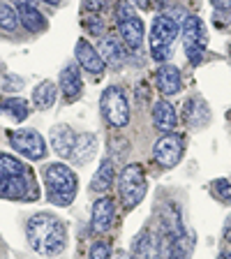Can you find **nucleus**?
Masks as SVG:
<instances>
[{"label": "nucleus", "mask_w": 231, "mask_h": 259, "mask_svg": "<svg viewBox=\"0 0 231 259\" xmlns=\"http://www.w3.org/2000/svg\"><path fill=\"white\" fill-rule=\"evenodd\" d=\"M26 236L28 243L35 252L44 254V257H56L65 250L67 245V232L65 225L54 218L51 213H37L32 215L26 225Z\"/></svg>", "instance_id": "obj_1"}, {"label": "nucleus", "mask_w": 231, "mask_h": 259, "mask_svg": "<svg viewBox=\"0 0 231 259\" xmlns=\"http://www.w3.org/2000/svg\"><path fill=\"white\" fill-rule=\"evenodd\" d=\"M44 183H47L49 201L58 206H70L76 197V174L63 162H51L44 169Z\"/></svg>", "instance_id": "obj_2"}, {"label": "nucleus", "mask_w": 231, "mask_h": 259, "mask_svg": "<svg viewBox=\"0 0 231 259\" xmlns=\"http://www.w3.org/2000/svg\"><path fill=\"white\" fill-rule=\"evenodd\" d=\"M178 19H173L171 14H157L151 28V37H148V49L151 56L157 63H167L171 58L173 42L178 37Z\"/></svg>", "instance_id": "obj_3"}, {"label": "nucleus", "mask_w": 231, "mask_h": 259, "mask_svg": "<svg viewBox=\"0 0 231 259\" xmlns=\"http://www.w3.org/2000/svg\"><path fill=\"white\" fill-rule=\"evenodd\" d=\"M146 190H148V183H146L144 167L141 164H127L118 178V192H120L123 204L127 208H134L146 197Z\"/></svg>", "instance_id": "obj_4"}, {"label": "nucleus", "mask_w": 231, "mask_h": 259, "mask_svg": "<svg viewBox=\"0 0 231 259\" xmlns=\"http://www.w3.org/2000/svg\"><path fill=\"white\" fill-rule=\"evenodd\" d=\"M180 35H183V47H185L188 60L192 65H199L204 60V51H206V44H208L204 21L199 16H185L183 26H180Z\"/></svg>", "instance_id": "obj_5"}, {"label": "nucleus", "mask_w": 231, "mask_h": 259, "mask_svg": "<svg viewBox=\"0 0 231 259\" xmlns=\"http://www.w3.org/2000/svg\"><path fill=\"white\" fill-rule=\"evenodd\" d=\"M100 109L109 125L113 127H125L129 123V104L125 93L118 86H109L100 97Z\"/></svg>", "instance_id": "obj_6"}, {"label": "nucleus", "mask_w": 231, "mask_h": 259, "mask_svg": "<svg viewBox=\"0 0 231 259\" xmlns=\"http://www.w3.org/2000/svg\"><path fill=\"white\" fill-rule=\"evenodd\" d=\"M10 144L14 151H19L28 160H44V155H47L44 137L35 130H12Z\"/></svg>", "instance_id": "obj_7"}, {"label": "nucleus", "mask_w": 231, "mask_h": 259, "mask_svg": "<svg viewBox=\"0 0 231 259\" xmlns=\"http://www.w3.org/2000/svg\"><path fill=\"white\" fill-rule=\"evenodd\" d=\"M153 157L160 167L164 169H171L176 167L180 157H183V139L178 135H164L162 139H157L155 148H153Z\"/></svg>", "instance_id": "obj_8"}, {"label": "nucleus", "mask_w": 231, "mask_h": 259, "mask_svg": "<svg viewBox=\"0 0 231 259\" xmlns=\"http://www.w3.org/2000/svg\"><path fill=\"white\" fill-rule=\"evenodd\" d=\"M0 197L3 199H37L39 192L30 190V181L23 176L0 178Z\"/></svg>", "instance_id": "obj_9"}, {"label": "nucleus", "mask_w": 231, "mask_h": 259, "mask_svg": "<svg viewBox=\"0 0 231 259\" xmlns=\"http://www.w3.org/2000/svg\"><path fill=\"white\" fill-rule=\"evenodd\" d=\"M155 83H157V91L162 93L164 97H171L178 95L180 88H183V79H180V70L173 67L169 63H162L155 72Z\"/></svg>", "instance_id": "obj_10"}, {"label": "nucleus", "mask_w": 231, "mask_h": 259, "mask_svg": "<svg viewBox=\"0 0 231 259\" xmlns=\"http://www.w3.org/2000/svg\"><path fill=\"white\" fill-rule=\"evenodd\" d=\"M74 56H76V63H79L86 72H90V74L100 76L104 72V67H107V65H104V60H102V56H100V51H97L93 44H88L83 37L76 42Z\"/></svg>", "instance_id": "obj_11"}, {"label": "nucleus", "mask_w": 231, "mask_h": 259, "mask_svg": "<svg viewBox=\"0 0 231 259\" xmlns=\"http://www.w3.org/2000/svg\"><path fill=\"white\" fill-rule=\"evenodd\" d=\"M113 215H116V206H113L111 197H102L93 204V213H90V225L97 234H104L111 229L113 225Z\"/></svg>", "instance_id": "obj_12"}, {"label": "nucleus", "mask_w": 231, "mask_h": 259, "mask_svg": "<svg viewBox=\"0 0 231 259\" xmlns=\"http://www.w3.org/2000/svg\"><path fill=\"white\" fill-rule=\"evenodd\" d=\"M118 32L129 49H139L141 44H144V21H141L136 14L127 16V19H120Z\"/></svg>", "instance_id": "obj_13"}, {"label": "nucleus", "mask_w": 231, "mask_h": 259, "mask_svg": "<svg viewBox=\"0 0 231 259\" xmlns=\"http://www.w3.org/2000/svg\"><path fill=\"white\" fill-rule=\"evenodd\" d=\"M95 151H97V137L90 135V132H83V135H76L70 157L74 164H86V162L93 160Z\"/></svg>", "instance_id": "obj_14"}, {"label": "nucleus", "mask_w": 231, "mask_h": 259, "mask_svg": "<svg viewBox=\"0 0 231 259\" xmlns=\"http://www.w3.org/2000/svg\"><path fill=\"white\" fill-rule=\"evenodd\" d=\"M176 123H178V116L171 104H169L167 100L155 102V107H153V125H155L160 132H164V135H171L173 130H176Z\"/></svg>", "instance_id": "obj_15"}, {"label": "nucleus", "mask_w": 231, "mask_h": 259, "mask_svg": "<svg viewBox=\"0 0 231 259\" xmlns=\"http://www.w3.org/2000/svg\"><path fill=\"white\" fill-rule=\"evenodd\" d=\"M100 56H102L104 65H109V67H113V70H118V67H123L125 60H127V54H125V49L120 47V42L116 37H104L102 42H100Z\"/></svg>", "instance_id": "obj_16"}, {"label": "nucleus", "mask_w": 231, "mask_h": 259, "mask_svg": "<svg viewBox=\"0 0 231 259\" xmlns=\"http://www.w3.org/2000/svg\"><path fill=\"white\" fill-rule=\"evenodd\" d=\"M60 91L67 100H79L81 91H83V81H81L79 67L76 65H67L63 72H60Z\"/></svg>", "instance_id": "obj_17"}, {"label": "nucleus", "mask_w": 231, "mask_h": 259, "mask_svg": "<svg viewBox=\"0 0 231 259\" xmlns=\"http://www.w3.org/2000/svg\"><path fill=\"white\" fill-rule=\"evenodd\" d=\"M210 118V111H208V104L201 100V97H192L185 102V123L190 127H201L206 125Z\"/></svg>", "instance_id": "obj_18"}, {"label": "nucleus", "mask_w": 231, "mask_h": 259, "mask_svg": "<svg viewBox=\"0 0 231 259\" xmlns=\"http://www.w3.org/2000/svg\"><path fill=\"white\" fill-rule=\"evenodd\" d=\"M74 139H76L74 130H70L67 125H58V127L51 130V148H54L60 157H70Z\"/></svg>", "instance_id": "obj_19"}, {"label": "nucleus", "mask_w": 231, "mask_h": 259, "mask_svg": "<svg viewBox=\"0 0 231 259\" xmlns=\"http://www.w3.org/2000/svg\"><path fill=\"white\" fill-rule=\"evenodd\" d=\"M132 257L134 259H162L160 241H157L151 232L139 234L134 241V252H132Z\"/></svg>", "instance_id": "obj_20"}, {"label": "nucleus", "mask_w": 231, "mask_h": 259, "mask_svg": "<svg viewBox=\"0 0 231 259\" xmlns=\"http://www.w3.org/2000/svg\"><path fill=\"white\" fill-rule=\"evenodd\" d=\"M56 97H58V88H56L54 81H42L32 91V104L42 109V111H47V109H51L56 104Z\"/></svg>", "instance_id": "obj_21"}, {"label": "nucleus", "mask_w": 231, "mask_h": 259, "mask_svg": "<svg viewBox=\"0 0 231 259\" xmlns=\"http://www.w3.org/2000/svg\"><path fill=\"white\" fill-rule=\"evenodd\" d=\"M16 16H19V23L30 32H42L47 28V19L37 7H16Z\"/></svg>", "instance_id": "obj_22"}, {"label": "nucleus", "mask_w": 231, "mask_h": 259, "mask_svg": "<svg viewBox=\"0 0 231 259\" xmlns=\"http://www.w3.org/2000/svg\"><path fill=\"white\" fill-rule=\"evenodd\" d=\"M0 113L10 116L16 123H21V120H26L28 116H30V104H28L23 97H7V100L0 102Z\"/></svg>", "instance_id": "obj_23"}, {"label": "nucleus", "mask_w": 231, "mask_h": 259, "mask_svg": "<svg viewBox=\"0 0 231 259\" xmlns=\"http://www.w3.org/2000/svg\"><path fill=\"white\" fill-rule=\"evenodd\" d=\"M113 178H116V169H113V162H111V160H104L102 164H100V169H97V174L93 176L90 190H95V192L104 194V192H107V190L113 185Z\"/></svg>", "instance_id": "obj_24"}, {"label": "nucleus", "mask_w": 231, "mask_h": 259, "mask_svg": "<svg viewBox=\"0 0 231 259\" xmlns=\"http://www.w3.org/2000/svg\"><path fill=\"white\" fill-rule=\"evenodd\" d=\"M28 169L23 162H19L16 157L0 153V178H10V176H23Z\"/></svg>", "instance_id": "obj_25"}, {"label": "nucleus", "mask_w": 231, "mask_h": 259, "mask_svg": "<svg viewBox=\"0 0 231 259\" xmlns=\"http://www.w3.org/2000/svg\"><path fill=\"white\" fill-rule=\"evenodd\" d=\"M0 28L3 30H16L19 28V16H16V10H12L10 5L0 3Z\"/></svg>", "instance_id": "obj_26"}, {"label": "nucleus", "mask_w": 231, "mask_h": 259, "mask_svg": "<svg viewBox=\"0 0 231 259\" xmlns=\"http://www.w3.org/2000/svg\"><path fill=\"white\" fill-rule=\"evenodd\" d=\"M213 192H215L217 199L231 204V183H229V181H222V178H220V181H215V183H213Z\"/></svg>", "instance_id": "obj_27"}, {"label": "nucleus", "mask_w": 231, "mask_h": 259, "mask_svg": "<svg viewBox=\"0 0 231 259\" xmlns=\"http://www.w3.org/2000/svg\"><path fill=\"white\" fill-rule=\"evenodd\" d=\"M88 259H111V248H109L104 241H97L93 243L90 248V254H88Z\"/></svg>", "instance_id": "obj_28"}, {"label": "nucleus", "mask_w": 231, "mask_h": 259, "mask_svg": "<svg viewBox=\"0 0 231 259\" xmlns=\"http://www.w3.org/2000/svg\"><path fill=\"white\" fill-rule=\"evenodd\" d=\"M83 26L88 28V30L93 32V35H100V32H102V21H100V16H83Z\"/></svg>", "instance_id": "obj_29"}, {"label": "nucleus", "mask_w": 231, "mask_h": 259, "mask_svg": "<svg viewBox=\"0 0 231 259\" xmlns=\"http://www.w3.org/2000/svg\"><path fill=\"white\" fill-rule=\"evenodd\" d=\"M111 5V0H86V10L88 12H102Z\"/></svg>", "instance_id": "obj_30"}, {"label": "nucleus", "mask_w": 231, "mask_h": 259, "mask_svg": "<svg viewBox=\"0 0 231 259\" xmlns=\"http://www.w3.org/2000/svg\"><path fill=\"white\" fill-rule=\"evenodd\" d=\"M210 3H213V7H215V10H220V12L231 10V0H210Z\"/></svg>", "instance_id": "obj_31"}, {"label": "nucleus", "mask_w": 231, "mask_h": 259, "mask_svg": "<svg viewBox=\"0 0 231 259\" xmlns=\"http://www.w3.org/2000/svg\"><path fill=\"white\" fill-rule=\"evenodd\" d=\"M16 7H37V0H12Z\"/></svg>", "instance_id": "obj_32"}, {"label": "nucleus", "mask_w": 231, "mask_h": 259, "mask_svg": "<svg viewBox=\"0 0 231 259\" xmlns=\"http://www.w3.org/2000/svg\"><path fill=\"white\" fill-rule=\"evenodd\" d=\"M224 241L231 243V215H229V220H226V225H224Z\"/></svg>", "instance_id": "obj_33"}, {"label": "nucleus", "mask_w": 231, "mask_h": 259, "mask_svg": "<svg viewBox=\"0 0 231 259\" xmlns=\"http://www.w3.org/2000/svg\"><path fill=\"white\" fill-rule=\"evenodd\" d=\"M132 3H134L139 10H148V7H151V0H132Z\"/></svg>", "instance_id": "obj_34"}, {"label": "nucleus", "mask_w": 231, "mask_h": 259, "mask_svg": "<svg viewBox=\"0 0 231 259\" xmlns=\"http://www.w3.org/2000/svg\"><path fill=\"white\" fill-rule=\"evenodd\" d=\"M116 259H134V257H132L129 252H125V250H120V252L116 254Z\"/></svg>", "instance_id": "obj_35"}, {"label": "nucleus", "mask_w": 231, "mask_h": 259, "mask_svg": "<svg viewBox=\"0 0 231 259\" xmlns=\"http://www.w3.org/2000/svg\"><path fill=\"white\" fill-rule=\"evenodd\" d=\"M42 3H47V5H58L60 0H42Z\"/></svg>", "instance_id": "obj_36"}, {"label": "nucleus", "mask_w": 231, "mask_h": 259, "mask_svg": "<svg viewBox=\"0 0 231 259\" xmlns=\"http://www.w3.org/2000/svg\"><path fill=\"white\" fill-rule=\"evenodd\" d=\"M220 259H231V252H224V254H222Z\"/></svg>", "instance_id": "obj_37"}]
</instances>
